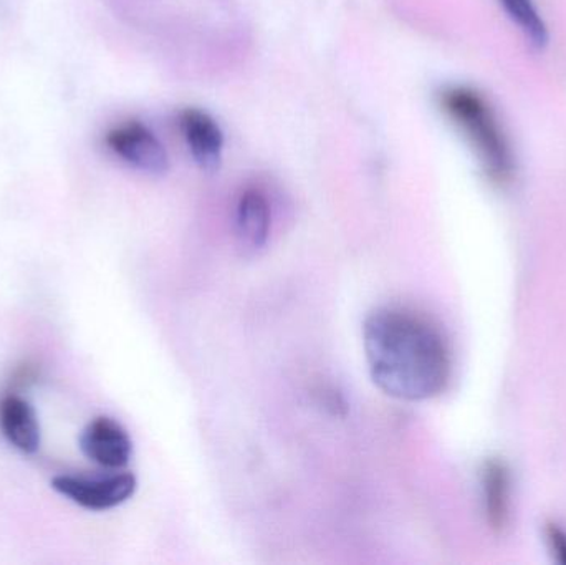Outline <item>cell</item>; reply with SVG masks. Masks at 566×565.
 Segmentation results:
<instances>
[{
    "label": "cell",
    "instance_id": "6da1fadb",
    "mask_svg": "<svg viewBox=\"0 0 566 565\" xmlns=\"http://www.w3.org/2000/svg\"><path fill=\"white\" fill-rule=\"evenodd\" d=\"M363 347L376 387L396 400L426 401L451 381L448 342L428 318L402 307H379L363 324Z\"/></svg>",
    "mask_w": 566,
    "mask_h": 565
},
{
    "label": "cell",
    "instance_id": "8fae6325",
    "mask_svg": "<svg viewBox=\"0 0 566 565\" xmlns=\"http://www.w3.org/2000/svg\"><path fill=\"white\" fill-rule=\"evenodd\" d=\"M548 544L560 563L566 564V534L560 527L551 526L547 533Z\"/></svg>",
    "mask_w": 566,
    "mask_h": 565
},
{
    "label": "cell",
    "instance_id": "9c48e42d",
    "mask_svg": "<svg viewBox=\"0 0 566 565\" xmlns=\"http://www.w3.org/2000/svg\"><path fill=\"white\" fill-rule=\"evenodd\" d=\"M488 521L495 530H502L511 516V477L507 468L497 461L488 463L482 478Z\"/></svg>",
    "mask_w": 566,
    "mask_h": 565
},
{
    "label": "cell",
    "instance_id": "52a82bcc",
    "mask_svg": "<svg viewBox=\"0 0 566 565\" xmlns=\"http://www.w3.org/2000/svg\"><path fill=\"white\" fill-rule=\"evenodd\" d=\"M0 431L15 450L33 454L40 448V425L29 401L9 395L0 401Z\"/></svg>",
    "mask_w": 566,
    "mask_h": 565
},
{
    "label": "cell",
    "instance_id": "277c9868",
    "mask_svg": "<svg viewBox=\"0 0 566 565\" xmlns=\"http://www.w3.org/2000/svg\"><path fill=\"white\" fill-rule=\"evenodd\" d=\"M106 145L123 161L148 175H165L169 156L158 136L139 122L123 123L106 135Z\"/></svg>",
    "mask_w": 566,
    "mask_h": 565
},
{
    "label": "cell",
    "instance_id": "5b68a950",
    "mask_svg": "<svg viewBox=\"0 0 566 565\" xmlns=\"http://www.w3.org/2000/svg\"><path fill=\"white\" fill-rule=\"evenodd\" d=\"M83 454L106 470H122L132 460L133 441L128 431L108 417L95 418L80 437Z\"/></svg>",
    "mask_w": 566,
    "mask_h": 565
},
{
    "label": "cell",
    "instance_id": "7a4b0ae2",
    "mask_svg": "<svg viewBox=\"0 0 566 565\" xmlns=\"http://www.w3.org/2000/svg\"><path fill=\"white\" fill-rule=\"evenodd\" d=\"M439 105L468 142L484 175L494 185H509L517 172V156L491 100L474 86L449 85L439 93Z\"/></svg>",
    "mask_w": 566,
    "mask_h": 565
},
{
    "label": "cell",
    "instance_id": "8992f818",
    "mask_svg": "<svg viewBox=\"0 0 566 565\" xmlns=\"http://www.w3.org/2000/svg\"><path fill=\"white\" fill-rule=\"evenodd\" d=\"M179 125L196 165L206 172L218 171L224 149V135L218 122L201 109L188 108L181 113Z\"/></svg>",
    "mask_w": 566,
    "mask_h": 565
},
{
    "label": "cell",
    "instance_id": "3957f363",
    "mask_svg": "<svg viewBox=\"0 0 566 565\" xmlns=\"http://www.w3.org/2000/svg\"><path fill=\"white\" fill-rule=\"evenodd\" d=\"M52 488L62 496L83 510L108 511L122 506L136 493L138 481L132 473H116L109 477H56Z\"/></svg>",
    "mask_w": 566,
    "mask_h": 565
},
{
    "label": "cell",
    "instance_id": "ba28073f",
    "mask_svg": "<svg viewBox=\"0 0 566 565\" xmlns=\"http://www.w3.org/2000/svg\"><path fill=\"white\" fill-rule=\"evenodd\" d=\"M235 226L245 248H264L271 232V208L261 191L248 189L242 192L235 211Z\"/></svg>",
    "mask_w": 566,
    "mask_h": 565
},
{
    "label": "cell",
    "instance_id": "30bf717a",
    "mask_svg": "<svg viewBox=\"0 0 566 565\" xmlns=\"http://www.w3.org/2000/svg\"><path fill=\"white\" fill-rule=\"evenodd\" d=\"M499 3L532 46H547L548 27L535 0H499Z\"/></svg>",
    "mask_w": 566,
    "mask_h": 565
}]
</instances>
